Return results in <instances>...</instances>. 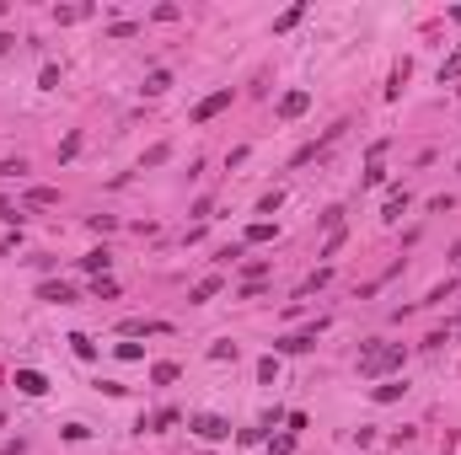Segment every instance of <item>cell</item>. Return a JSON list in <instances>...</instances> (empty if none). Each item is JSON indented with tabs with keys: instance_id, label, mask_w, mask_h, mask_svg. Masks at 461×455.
<instances>
[{
	"instance_id": "cell-1",
	"label": "cell",
	"mask_w": 461,
	"mask_h": 455,
	"mask_svg": "<svg viewBox=\"0 0 461 455\" xmlns=\"http://www.w3.org/2000/svg\"><path fill=\"white\" fill-rule=\"evenodd\" d=\"M402 364H408V348H402V343H381V348H365V354H360V375H365V381L391 375V370H402Z\"/></svg>"
},
{
	"instance_id": "cell-26",
	"label": "cell",
	"mask_w": 461,
	"mask_h": 455,
	"mask_svg": "<svg viewBox=\"0 0 461 455\" xmlns=\"http://www.w3.org/2000/svg\"><path fill=\"white\" fill-rule=\"evenodd\" d=\"M118 359L134 364V359H145V348H140V343H118Z\"/></svg>"
},
{
	"instance_id": "cell-28",
	"label": "cell",
	"mask_w": 461,
	"mask_h": 455,
	"mask_svg": "<svg viewBox=\"0 0 461 455\" xmlns=\"http://www.w3.org/2000/svg\"><path fill=\"white\" fill-rule=\"evenodd\" d=\"M295 450V439H290V434H279V439H268V455H290Z\"/></svg>"
},
{
	"instance_id": "cell-29",
	"label": "cell",
	"mask_w": 461,
	"mask_h": 455,
	"mask_svg": "<svg viewBox=\"0 0 461 455\" xmlns=\"http://www.w3.org/2000/svg\"><path fill=\"white\" fill-rule=\"evenodd\" d=\"M274 375H279V359H274V354H268V359L257 364V381H274Z\"/></svg>"
},
{
	"instance_id": "cell-25",
	"label": "cell",
	"mask_w": 461,
	"mask_h": 455,
	"mask_svg": "<svg viewBox=\"0 0 461 455\" xmlns=\"http://www.w3.org/2000/svg\"><path fill=\"white\" fill-rule=\"evenodd\" d=\"M279 204H284V193H279V188H274V193H263V204H257V215H274Z\"/></svg>"
},
{
	"instance_id": "cell-23",
	"label": "cell",
	"mask_w": 461,
	"mask_h": 455,
	"mask_svg": "<svg viewBox=\"0 0 461 455\" xmlns=\"http://www.w3.org/2000/svg\"><path fill=\"white\" fill-rule=\"evenodd\" d=\"M402 391H408V386H402V381H391V386H376V391H370V396H376V402H397Z\"/></svg>"
},
{
	"instance_id": "cell-13",
	"label": "cell",
	"mask_w": 461,
	"mask_h": 455,
	"mask_svg": "<svg viewBox=\"0 0 461 455\" xmlns=\"http://www.w3.org/2000/svg\"><path fill=\"white\" fill-rule=\"evenodd\" d=\"M172 423H182V412H177V408H161L156 418H150V434H167Z\"/></svg>"
},
{
	"instance_id": "cell-11",
	"label": "cell",
	"mask_w": 461,
	"mask_h": 455,
	"mask_svg": "<svg viewBox=\"0 0 461 455\" xmlns=\"http://www.w3.org/2000/svg\"><path fill=\"white\" fill-rule=\"evenodd\" d=\"M402 209H408V188H391L387 209H381V220H402Z\"/></svg>"
},
{
	"instance_id": "cell-32",
	"label": "cell",
	"mask_w": 461,
	"mask_h": 455,
	"mask_svg": "<svg viewBox=\"0 0 461 455\" xmlns=\"http://www.w3.org/2000/svg\"><path fill=\"white\" fill-rule=\"evenodd\" d=\"M450 268H456V274H461V241H456V247H450Z\"/></svg>"
},
{
	"instance_id": "cell-16",
	"label": "cell",
	"mask_w": 461,
	"mask_h": 455,
	"mask_svg": "<svg viewBox=\"0 0 461 455\" xmlns=\"http://www.w3.org/2000/svg\"><path fill=\"white\" fill-rule=\"evenodd\" d=\"M91 295H97V300H118V279L97 274V284H91Z\"/></svg>"
},
{
	"instance_id": "cell-7",
	"label": "cell",
	"mask_w": 461,
	"mask_h": 455,
	"mask_svg": "<svg viewBox=\"0 0 461 455\" xmlns=\"http://www.w3.org/2000/svg\"><path fill=\"white\" fill-rule=\"evenodd\" d=\"M38 300H49V305H70L75 289L65 284V279H60V284H38Z\"/></svg>"
},
{
	"instance_id": "cell-6",
	"label": "cell",
	"mask_w": 461,
	"mask_h": 455,
	"mask_svg": "<svg viewBox=\"0 0 461 455\" xmlns=\"http://www.w3.org/2000/svg\"><path fill=\"white\" fill-rule=\"evenodd\" d=\"M16 391H22V396H43V391H49V381H43L38 370H16Z\"/></svg>"
},
{
	"instance_id": "cell-10",
	"label": "cell",
	"mask_w": 461,
	"mask_h": 455,
	"mask_svg": "<svg viewBox=\"0 0 461 455\" xmlns=\"http://www.w3.org/2000/svg\"><path fill=\"white\" fill-rule=\"evenodd\" d=\"M108 263H113V252H108V247H97V252H86V257H81L86 274H108Z\"/></svg>"
},
{
	"instance_id": "cell-4",
	"label": "cell",
	"mask_w": 461,
	"mask_h": 455,
	"mask_svg": "<svg viewBox=\"0 0 461 455\" xmlns=\"http://www.w3.org/2000/svg\"><path fill=\"white\" fill-rule=\"evenodd\" d=\"M226 108H230V86H226V91H215V96H204V102H199V108H194V123H209V118H220Z\"/></svg>"
},
{
	"instance_id": "cell-24",
	"label": "cell",
	"mask_w": 461,
	"mask_h": 455,
	"mask_svg": "<svg viewBox=\"0 0 461 455\" xmlns=\"http://www.w3.org/2000/svg\"><path fill=\"white\" fill-rule=\"evenodd\" d=\"M445 81H461V54H450V60L440 64V86H445Z\"/></svg>"
},
{
	"instance_id": "cell-2",
	"label": "cell",
	"mask_w": 461,
	"mask_h": 455,
	"mask_svg": "<svg viewBox=\"0 0 461 455\" xmlns=\"http://www.w3.org/2000/svg\"><path fill=\"white\" fill-rule=\"evenodd\" d=\"M188 429H194L199 439H209V444H215V439H230V423L215 418V412H194V418H188Z\"/></svg>"
},
{
	"instance_id": "cell-14",
	"label": "cell",
	"mask_w": 461,
	"mask_h": 455,
	"mask_svg": "<svg viewBox=\"0 0 461 455\" xmlns=\"http://www.w3.org/2000/svg\"><path fill=\"white\" fill-rule=\"evenodd\" d=\"M65 343H70L75 354H81V359H97V343H91V337H86V332H70V337H65Z\"/></svg>"
},
{
	"instance_id": "cell-18",
	"label": "cell",
	"mask_w": 461,
	"mask_h": 455,
	"mask_svg": "<svg viewBox=\"0 0 461 455\" xmlns=\"http://www.w3.org/2000/svg\"><path fill=\"white\" fill-rule=\"evenodd\" d=\"M81 16H91V6H60V11H54V22H81Z\"/></svg>"
},
{
	"instance_id": "cell-5",
	"label": "cell",
	"mask_w": 461,
	"mask_h": 455,
	"mask_svg": "<svg viewBox=\"0 0 461 455\" xmlns=\"http://www.w3.org/2000/svg\"><path fill=\"white\" fill-rule=\"evenodd\" d=\"M306 108H311V91H284L279 96V118H301Z\"/></svg>"
},
{
	"instance_id": "cell-20",
	"label": "cell",
	"mask_w": 461,
	"mask_h": 455,
	"mask_svg": "<svg viewBox=\"0 0 461 455\" xmlns=\"http://www.w3.org/2000/svg\"><path fill=\"white\" fill-rule=\"evenodd\" d=\"M247 241H252V247H263V241H274V225H268V220H257V225H247Z\"/></svg>"
},
{
	"instance_id": "cell-15",
	"label": "cell",
	"mask_w": 461,
	"mask_h": 455,
	"mask_svg": "<svg viewBox=\"0 0 461 455\" xmlns=\"http://www.w3.org/2000/svg\"><path fill=\"white\" fill-rule=\"evenodd\" d=\"M450 295H456V279H445V284H435V289L424 295V305H445Z\"/></svg>"
},
{
	"instance_id": "cell-21",
	"label": "cell",
	"mask_w": 461,
	"mask_h": 455,
	"mask_svg": "<svg viewBox=\"0 0 461 455\" xmlns=\"http://www.w3.org/2000/svg\"><path fill=\"white\" fill-rule=\"evenodd\" d=\"M167 161H172V145H150L145 150V167H167Z\"/></svg>"
},
{
	"instance_id": "cell-31",
	"label": "cell",
	"mask_w": 461,
	"mask_h": 455,
	"mask_svg": "<svg viewBox=\"0 0 461 455\" xmlns=\"http://www.w3.org/2000/svg\"><path fill=\"white\" fill-rule=\"evenodd\" d=\"M134 33H140L134 22H113V27H108V38H134Z\"/></svg>"
},
{
	"instance_id": "cell-30",
	"label": "cell",
	"mask_w": 461,
	"mask_h": 455,
	"mask_svg": "<svg viewBox=\"0 0 461 455\" xmlns=\"http://www.w3.org/2000/svg\"><path fill=\"white\" fill-rule=\"evenodd\" d=\"M86 434H91V429H86V423H65V439H70V444H81Z\"/></svg>"
},
{
	"instance_id": "cell-22",
	"label": "cell",
	"mask_w": 461,
	"mask_h": 455,
	"mask_svg": "<svg viewBox=\"0 0 461 455\" xmlns=\"http://www.w3.org/2000/svg\"><path fill=\"white\" fill-rule=\"evenodd\" d=\"M301 16H306V6H290V11H284V16H279V22H274V33H290V27H295V22H301Z\"/></svg>"
},
{
	"instance_id": "cell-12",
	"label": "cell",
	"mask_w": 461,
	"mask_h": 455,
	"mask_svg": "<svg viewBox=\"0 0 461 455\" xmlns=\"http://www.w3.org/2000/svg\"><path fill=\"white\" fill-rule=\"evenodd\" d=\"M27 204H33V209H54V204H60V188H33V193H27Z\"/></svg>"
},
{
	"instance_id": "cell-3",
	"label": "cell",
	"mask_w": 461,
	"mask_h": 455,
	"mask_svg": "<svg viewBox=\"0 0 461 455\" xmlns=\"http://www.w3.org/2000/svg\"><path fill=\"white\" fill-rule=\"evenodd\" d=\"M316 332H322V322L306 327V332H284V337H274V354H306V348L316 343Z\"/></svg>"
},
{
	"instance_id": "cell-27",
	"label": "cell",
	"mask_w": 461,
	"mask_h": 455,
	"mask_svg": "<svg viewBox=\"0 0 461 455\" xmlns=\"http://www.w3.org/2000/svg\"><path fill=\"white\" fill-rule=\"evenodd\" d=\"M209 359H215V364H226V359H236V343H215V348H209Z\"/></svg>"
},
{
	"instance_id": "cell-9",
	"label": "cell",
	"mask_w": 461,
	"mask_h": 455,
	"mask_svg": "<svg viewBox=\"0 0 461 455\" xmlns=\"http://www.w3.org/2000/svg\"><path fill=\"white\" fill-rule=\"evenodd\" d=\"M118 332L123 337H145V332H167V322H145V316H134V322H123Z\"/></svg>"
},
{
	"instance_id": "cell-8",
	"label": "cell",
	"mask_w": 461,
	"mask_h": 455,
	"mask_svg": "<svg viewBox=\"0 0 461 455\" xmlns=\"http://www.w3.org/2000/svg\"><path fill=\"white\" fill-rule=\"evenodd\" d=\"M220 284H226V279H220V274L199 279V284H194V295H188V300H194V305H204V300H215V295H220Z\"/></svg>"
},
{
	"instance_id": "cell-19",
	"label": "cell",
	"mask_w": 461,
	"mask_h": 455,
	"mask_svg": "<svg viewBox=\"0 0 461 455\" xmlns=\"http://www.w3.org/2000/svg\"><path fill=\"white\" fill-rule=\"evenodd\" d=\"M177 364H150V381H156V386H172V381H177Z\"/></svg>"
},
{
	"instance_id": "cell-17",
	"label": "cell",
	"mask_w": 461,
	"mask_h": 455,
	"mask_svg": "<svg viewBox=\"0 0 461 455\" xmlns=\"http://www.w3.org/2000/svg\"><path fill=\"white\" fill-rule=\"evenodd\" d=\"M167 86H172V75H167V70H150V75H145V96H161Z\"/></svg>"
}]
</instances>
